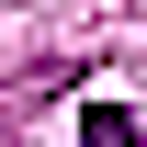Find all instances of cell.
Here are the masks:
<instances>
[{
    "mask_svg": "<svg viewBox=\"0 0 147 147\" xmlns=\"http://www.w3.org/2000/svg\"><path fill=\"white\" fill-rule=\"evenodd\" d=\"M79 147H136V113L125 102H91V113H79Z\"/></svg>",
    "mask_w": 147,
    "mask_h": 147,
    "instance_id": "1",
    "label": "cell"
}]
</instances>
